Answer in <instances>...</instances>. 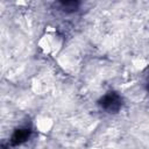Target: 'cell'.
Wrapping results in <instances>:
<instances>
[{
	"instance_id": "obj_3",
	"label": "cell",
	"mask_w": 149,
	"mask_h": 149,
	"mask_svg": "<svg viewBox=\"0 0 149 149\" xmlns=\"http://www.w3.org/2000/svg\"><path fill=\"white\" fill-rule=\"evenodd\" d=\"M79 2L78 1H59L57 2V6L59 8V10L70 14V13H74L79 9Z\"/></svg>"
},
{
	"instance_id": "obj_1",
	"label": "cell",
	"mask_w": 149,
	"mask_h": 149,
	"mask_svg": "<svg viewBox=\"0 0 149 149\" xmlns=\"http://www.w3.org/2000/svg\"><path fill=\"white\" fill-rule=\"evenodd\" d=\"M122 105H123V99L115 91H109V92L105 93L98 100V106L102 111H105L107 113H111V114L118 113L121 109Z\"/></svg>"
},
{
	"instance_id": "obj_4",
	"label": "cell",
	"mask_w": 149,
	"mask_h": 149,
	"mask_svg": "<svg viewBox=\"0 0 149 149\" xmlns=\"http://www.w3.org/2000/svg\"><path fill=\"white\" fill-rule=\"evenodd\" d=\"M147 90L149 91V79H148V81H147Z\"/></svg>"
},
{
	"instance_id": "obj_2",
	"label": "cell",
	"mask_w": 149,
	"mask_h": 149,
	"mask_svg": "<svg viewBox=\"0 0 149 149\" xmlns=\"http://www.w3.org/2000/svg\"><path fill=\"white\" fill-rule=\"evenodd\" d=\"M31 132H33V130H31L30 128H27V127L16 129V130L13 133V135H12V137H10V140H9L10 144H12V146H19V144L24 143L26 141L29 140V137H30V135H31Z\"/></svg>"
}]
</instances>
